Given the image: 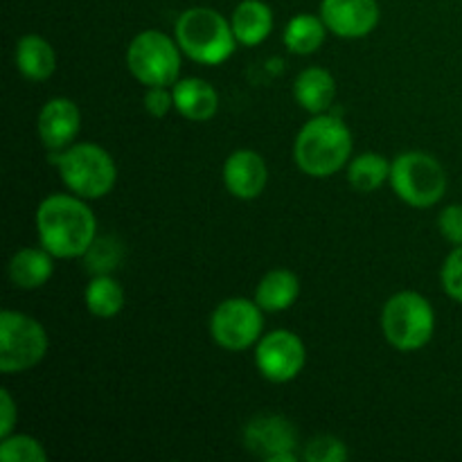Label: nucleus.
Instances as JSON below:
<instances>
[{
    "instance_id": "nucleus-8",
    "label": "nucleus",
    "mask_w": 462,
    "mask_h": 462,
    "mask_svg": "<svg viewBox=\"0 0 462 462\" xmlns=\"http://www.w3.org/2000/svg\"><path fill=\"white\" fill-rule=\"evenodd\" d=\"M126 66L144 86L176 84L180 72L179 45L162 32H143L126 50Z\"/></svg>"
},
{
    "instance_id": "nucleus-12",
    "label": "nucleus",
    "mask_w": 462,
    "mask_h": 462,
    "mask_svg": "<svg viewBox=\"0 0 462 462\" xmlns=\"http://www.w3.org/2000/svg\"><path fill=\"white\" fill-rule=\"evenodd\" d=\"M320 18L337 36L361 39L377 27L379 5L377 0H323Z\"/></svg>"
},
{
    "instance_id": "nucleus-14",
    "label": "nucleus",
    "mask_w": 462,
    "mask_h": 462,
    "mask_svg": "<svg viewBox=\"0 0 462 462\" xmlns=\"http://www.w3.org/2000/svg\"><path fill=\"white\" fill-rule=\"evenodd\" d=\"M226 188L237 199H255L264 192L269 171L264 158L251 149H239L230 153L224 165Z\"/></svg>"
},
{
    "instance_id": "nucleus-7",
    "label": "nucleus",
    "mask_w": 462,
    "mask_h": 462,
    "mask_svg": "<svg viewBox=\"0 0 462 462\" xmlns=\"http://www.w3.org/2000/svg\"><path fill=\"white\" fill-rule=\"evenodd\" d=\"M48 352L45 329L21 311L0 314V370L7 374L34 368Z\"/></svg>"
},
{
    "instance_id": "nucleus-6",
    "label": "nucleus",
    "mask_w": 462,
    "mask_h": 462,
    "mask_svg": "<svg viewBox=\"0 0 462 462\" xmlns=\"http://www.w3.org/2000/svg\"><path fill=\"white\" fill-rule=\"evenodd\" d=\"M391 185L402 201L413 208H431L445 197L447 174L440 162L424 152H406L391 165Z\"/></svg>"
},
{
    "instance_id": "nucleus-20",
    "label": "nucleus",
    "mask_w": 462,
    "mask_h": 462,
    "mask_svg": "<svg viewBox=\"0 0 462 462\" xmlns=\"http://www.w3.org/2000/svg\"><path fill=\"white\" fill-rule=\"evenodd\" d=\"M298 293H300V282H298L296 273L284 269H275L262 278L257 284L255 302L264 311H282L296 302Z\"/></svg>"
},
{
    "instance_id": "nucleus-22",
    "label": "nucleus",
    "mask_w": 462,
    "mask_h": 462,
    "mask_svg": "<svg viewBox=\"0 0 462 462\" xmlns=\"http://www.w3.org/2000/svg\"><path fill=\"white\" fill-rule=\"evenodd\" d=\"M325 21L311 14H300L289 21L284 30V45L296 54H311L323 45L325 41Z\"/></svg>"
},
{
    "instance_id": "nucleus-27",
    "label": "nucleus",
    "mask_w": 462,
    "mask_h": 462,
    "mask_svg": "<svg viewBox=\"0 0 462 462\" xmlns=\"http://www.w3.org/2000/svg\"><path fill=\"white\" fill-rule=\"evenodd\" d=\"M442 287L447 296L454 298L456 302H462V244L456 251L449 253L442 266Z\"/></svg>"
},
{
    "instance_id": "nucleus-29",
    "label": "nucleus",
    "mask_w": 462,
    "mask_h": 462,
    "mask_svg": "<svg viewBox=\"0 0 462 462\" xmlns=\"http://www.w3.org/2000/svg\"><path fill=\"white\" fill-rule=\"evenodd\" d=\"M171 106H174V95L167 93L165 86H149L147 95H144V108L153 117L167 116Z\"/></svg>"
},
{
    "instance_id": "nucleus-3",
    "label": "nucleus",
    "mask_w": 462,
    "mask_h": 462,
    "mask_svg": "<svg viewBox=\"0 0 462 462\" xmlns=\"http://www.w3.org/2000/svg\"><path fill=\"white\" fill-rule=\"evenodd\" d=\"M233 25L210 7H192L176 21V43L189 59L219 66L235 52Z\"/></svg>"
},
{
    "instance_id": "nucleus-4",
    "label": "nucleus",
    "mask_w": 462,
    "mask_h": 462,
    "mask_svg": "<svg viewBox=\"0 0 462 462\" xmlns=\"http://www.w3.org/2000/svg\"><path fill=\"white\" fill-rule=\"evenodd\" d=\"M382 328L388 343L402 352H413L427 346L436 329L433 307L415 291L395 293L386 302L382 314Z\"/></svg>"
},
{
    "instance_id": "nucleus-2",
    "label": "nucleus",
    "mask_w": 462,
    "mask_h": 462,
    "mask_svg": "<svg viewBox=\"0 0 462 462\" xmlns=\"http://www.w3.org/2000/svg\"><path fill=\"white\" fill-rule=\"evenodd\" d=\"M352 153V134L343 120L319 116L296 138V162L305 174L325 179L341 170Z\"/></svg>"
},
{
    "instance_id": "nucleus-13",
    "label": "nucleus",
    "mask_w": 462,
    "mask_h": 462,
    "mask_svg": "<svg viewBox=\"0 0 462 462\" xmlns=\"http://www.w3.org/2000/svg\"><path fill=\"white\" fill-rule=\"evenodd\" d=\"M79 108L72 99L54 97L41 108L39 135L45 147L57 156L70 147L72 140L79 134Z\"/></svg>"
},
{
    "instance_id": "nucleus-10",
    "label": "nucleus",
    "mask_w": 462,
    "mask_h": 462,
    "mask_svg": "<svg viewBox=\"0 0 462 462\" xmlns=\"http://www.w3.org/2000/svg\"><path fill=\"white\" fill-rule=\"evenodd\" d=\"M244 445L266 462H296L298 431L282 415H260L244 429Z\"/></svg>"
},
{
    "instance_id": "nucleus-25",
    "label": "nucleus",
    "mask_w": 462,
    "mask_h": 462,
    "mask_svg": "<svg viewBox=\"0 0 462 462\" xmlns=\"http://www.w3.org/2000/svg\"><path fill=\"white\" fill-rule=\"evenodd\" d=\"M0 460L3 462H45L43 445L30 436H7L0 445Z\"/></svg>"
},
{
    "instance_id": "nucleus-23",
    "label": "nucleus",
    "mask_w": 462,
    "mask_h": 462,
    "mask_svg": "<svg viewBox=\"0 0 462 462\" xmlns=\"http://www.w3.org/2000/svg\"><path fill=\"white\" fill-rule=\"evenodd\" d=\"M347 179H350V185L356 192H374L391 179V165L379 153H361L352 161L350 170H347Z\"/></svg>"
},
{
    "instance_id": "nucleus-19",
    "label": "nucleus",
    "mask_w": 462,
    "mask_h": 462,
    "mask_svg": "<svg viewBox=\"0 0 462 462\" xmlns=\"http://www.w3.org/2000/svg\"><path fill=\"white\" fill-rule=\"evenodd\" d=\"M293 95L305 111L323 113L334 102L337 84H334V77L323 68H307L298 75L296 84H293Z\"/></svg>"
},
{
    "instance_id": "nucleus-16",
    "label": "nucleus",
    "mask_w": 462,
    "mask_h": 462,
    "mask_svg": "<svg viewBox=\"0 0 462 462\" xmlns=\"http://www.w3.org/2000/svg\"><path fill=\"white\" fill-rule=\"evenodd\" d=\"M235 39L242 45H260L273 30V14L262 0H244L237 5L230 21Z\"/></svg>"
},
{
    "instance_id": "nucleus-1",
    "label": "nucleus",
    "mask_w": 462,
    "mask_h": 462,
    "mask_svg": "<svg viewBox=\"0 0 462 462\" xmlns=\"http://www.w3.org/2000/svg\"><path fill=\"white\" fill-rule=\"evenodd\" d=\"M36 230L41 246L54 257H84L95 242L97 221L81 197L52 194L36 210Z\"/></svg>"
},
{
    "instance_id": "nucleus-26",
    "label": "nucleus",
    "mask_w": 462,
    "mask_h": 462,
    "mask_svg": "<svg viewBox=\"0 0 462 462\" xmlns=\"http://www.w3.org/2000/svg\"><path fill=\"white\" fill-rule=\"evenodd\" d=\"M347 447L334 436H319L305 447L302 458L307 462H343L347 460Z\"/></svg>"
},
{
    "instance_id": "nucleus-15",
    "label": "nucleus",
    "mask_w": 462,
    "mask_h": 462,
    "mask_svg": "<svg viewBox=\"0 0 462 462\" xmlns=\"http://www.w3.org/2000/svg\"><path fill=\"white\" fill-rule=\"evenodd\" d=\"M174 106L183 117L194 122H206L219 108V95L208 81L189 77V79L176 81L174 90Z\"/></svg>"
},
{
    "instance_id": "nucleus-28",
    "label": "nucleus",
    "mask_w": 462,
    "mask_h": 462,
    "mask_svg": "<svg viewBox=\"0 0 462 462\" xmlns=\"http://www.w3.org/2000/svg\"><path fill=\"white\" fill-rule=\"evenodd\" d=\"M438 226H440V233L445 235L447 242L460 246L462 244V206H447L445 210L440 212Z\"/></svg>"
},
{
    "instance_id": "nucleus-24",
    "label": "nucleus",
    "mask_w": 462,
    "mask_h": 462,
    "mask_svg": "<svg viewBox=\"0 0 462 462\" xmlns=\"http://www.w3.org/2000/svg\"><path fill=\"white\" fill-rule=\"evenodd\" d=\"M120 260L122 248L113 237H95V242L90 244L88 251L84 253L86 269L93 271L95 275H108L113 269H117Z\"/></svg>"
},
{
    "instance_id": "nucleus-5",
    "label": "nucleus",
    "mask_w": 462,
    "mask_h": 462,
    "mask_svg": "<svg viewBox=\"0 0 462 462\" xmlns=\"http://www.w3.org/2000/svg\"><path fill=\"white\" fill-rule=\"evenodd\" d=\"M57 165L66 188L81 199H102L116 185V162L97 144H72L59 153Z\"/></svg>"
},
{
    "instance_id": "nucleus-21",
    "label": "nucleus",
    "mask_w": 462,
    "mask_h": 462,
    "mask_svg": "<svg viewBox=\"0 0 462 462\" xmlns=\"http://www.w3.org/2000/svg\"><path fill=\"white\" fill-rule=\"evenodd\" d=\"M86 307L97 319H113L125 307V291L120 284L108 275H95L86 287Z\"/></svg>"
},
{
    "instance_id": "nucleus-11",
    "label": "nucleus",
    "mask_w": 462,
    "mask_h": 462,
    "mask_svg": "<svg viewBox=\"0 0 462 462\" xmlns=\"http://www.w3.org/2000/svg\"><path fill=\"white\" fill-rule=\"evenodd\" d=\"M255 361L262 377L273 383H284L300 374V370L305 368L307 352L296 334L289 329H275L257 343Z\"/></svg>"
},
{
    "instance_id": "nucleus-17",
    "label": "nucleus",
    "mask_w": 462,
    "mask_h": 462,
    "mask_svg": "<svg viewBox=\"0 0 462 462\" xmlns=\"http://www.w3.org/2000/svg\"><path fill=\"white\" fill-rule=\"evenodd\" d=\"M52 257L45 248H21L9 260V278L21 289L43 287L52 278Z\"/></svg>"
},
{
    "instance_id": "nucleus-9",
    "label": "nucleus",
    "mask_w": 462,
    "mask_h": 462,
    "mask_svg": "<svg viewBox=\"0 0 462 462\" xmlns=\"http://www.w3.org/2000/svg\"><path fill=\"white\" fill-rule=\"evenodd\" d=\"M262 307L246 298H228L221 302L210 319V334L215 343L233 352H242L260 341L262 328Z\"/></svg>"
},
{
    "instance_id": "nucleus-30",
    "label": "nucleus",
    "mask_w": 462,
    "mask_h": 462,
    "mask_svg": "<svg viewBox=\"0 0 462 462\" xmlns=\"http://www.w3.org/2000/svg\"><path fill=\"white\" fill-rule=\"evenodd\" d=\"M0 413H3V420H0V438L12 436V429L16 424V406H14L9 391H0Z\"/></svg>"
},
{
    "instance_id": "nucleus-18",
    "label": "nucleus",
    "mask_w": 462,
    "mask_h": 462,
    "mask_svg": "<svg viewBox=\"0 0 462 462\" xmlns=\"http://www.w3.org/2000/svg\"><path fill=\"white\" fill-rule=\"evenodd\" d=\"M14 61L27 79L45 81L57 68V54L48 41L36 34H27L16 43Z\"/></svg>"
}]
</instances>
